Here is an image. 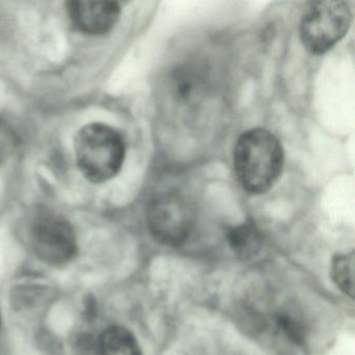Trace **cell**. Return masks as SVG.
Segmentation results:
<instances>
[{"label": "cell", "instance_id": "cell-1", "mask_svg": "<svg viewBox=\"0 0 355 355\" xmlns=\"http://www.w3.org/2000/svg\"><path fill=\"white\" fill-rule=\"evenodd\" d=\"M284 149L272 132L254 128L244 132L234 148V167L246 192L265 194L273 188L284 168Z\"/></svg>", "mask_w": 355, "mask_h": 355}, {"label": "cell", "instance_id": "cell-2", "mask_svg": "<svg viewBox=\"0 0 355 355\" xmlns=\"http://www.w3.org/2000/svg\"><path fill=\"white\" fill-rule=\"evenodd\" d=\"M76 157L87 180L96 184L107 182L119 173L123 165V139L111 126L89 124L76 136Z\"/></svg>", "mask_w": 355, "mask_h": 355}, {"label": "cell", "instance_id": "cell-3", "mask_svg": "<svg viewBox=\"0 0 355 355\" xmlns=\"http://www.w3.org/2000/svg\"><path fill=\"white\" fill-rule=\"evenodd\" d=\"M351 21L352 13L346 1L309 3L301 18V42L313 55L325 53L344 38Z\"/></svg>", "mask_w": 355, "mask_h": 355}, {"label": "cell", "instance_id": "cell-4", "mask_svg": "<svg viewBox=\"0 0 355 355\" xmlns=\"http://www.w3.org/2000/svg\"><path fill=\"white\" fill-rule=\"evenodd\" d=\"M196 213L192 203L178 193L155 197L147 211V222L155 240L168 246L184 244L195 225Z\"/></svg>", "mask_w": 355, "mask_h": 355}, {"label": "cell", "instance_id": "cell-5", "mask_svg": "<svg viewBox=\"0 0 355 355\" xmlns=\"http://www.w3.org/2000/svg\"><path fill=\"white\" fill-rule=\"evenodd\" d=\"M31 242L37 257L53 266L71 261L78 247L69 222L51 211H42L35 218L31 227Z\"/></svg>", "mask_w": 355, "mask_h": 355}, {"label": "cell", "instance_id": "cell-6", "mask_svg": "<svg viewBox=\"0 0 355 355\" xmlns=\"http://www.w3.org/2000/svg\"><path fill=\"white\" fill-rule=\"evenodd\" d=\"M68 13L74 26L88 35H103L117 24L120 5L116 1H71Z\"/></svg>", "mask_w": 355, "mask_h": 355}, {"label": "cell", "instance_id": "cell-7", "mask_svg": "<svg viewBox=\"0 0 355 355\" xmlns=\"http://www.w3.org/2000/svg\"><path fill=\"white\" fill-rule=\"evenodd\" d=\"M272 321V344L277 355H301L305 352L306 332L298 319L279 313Z\"/></svg>", "mask_w": 355, "mask_h": 355}, {"label": "cell", "instance_id": "cell-8", "mask_svg": "<svg viewBox=\"0 0 355 355\" xmlns=\"http://www.w3.org/2000/svg\"><path fill=\"white\" fill-rule=\"evenodd\" d=\"M96 355H143L136 336L121 326H112L99 336Z\"/></svg>", "mask_w": 355, "mask_h": 355}, {"label": "cell", "instance_id": "cell-9", "mask_svg": "<svg viewBox=\"0 0 355 355\" xmlns=\"http://www.w3.org/2000/svg\"><path fill=\"white\" fill-rule=\"evenodd\" d=\"M227 241L232 250L242 259L254 257L263 245L261 232L251 223H243L230 228Z\"/></svg>", "mask_w": 355, "mask_h": 355}, {"label": "cell", "instance_id": "cell-10", "mask_svg": "<svg viewBox=\"0 0 355 355\" xmlns=\"http://www.w3.org/2000/svg\"><path fill=\"white\" fill-rule=\"evenodd\" d=\"M203 76L195 66L178 68L172 76V90L178 101L189 103L196 99L205 87Z\"/></svg>", "mask_w": 355, "mask_h": 355}, {"label": "cell", "instance_id": "cell-11", "mask_svg": "<svg viewBox=\"0 0 355 355\" xmlns=\"http://www.w3.org/2000/svg\"><path fill=\"white\" fill-rule=\"evenodd\" d=\"M354 254L340 253L332 259L331 277L336 286L347 296H354Z\"/></svg>", "mask_w": 355, "mask_h": 355}]
</instances>
